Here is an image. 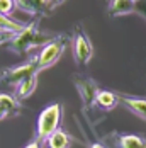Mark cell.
<instances>
[{
	"label": "cell",
	"instance_id": "obj_1",
	"mask_svg": "<svg viewBox=\"0 0 146 148\" xmlns=\"http://www.w3.org/2000/svg\"><path fill=\"white\" fill-rule=\"evenodd\" d=\"M51 39H53V36L43 34L38 29L36 22H31V24L24 26L19 32H15L12 36V39L9 41V49L17 53V55H24V53H27L29 49L36 48V46H44Z\"/></svg>",
	"mask_w": 146,
	"mask_h": 148
},
{
	"label": "cell",
	"instance_id": "obj_2",
	"mask_svg": "<svg viewBox=\"0 0 146 148\" xmlns=\"http://www.w3.org/2000/svg\"><path fill=\"white\" fill-rule=\"evenodd\" d=\"M63 118V106L59 102L49 104L48 107H44L41 114L38 116V124H36V140L46 141V138L49 134H53L56 130H59Z\"/></svg>",
	"mask_w": 146,
	"mask_h": 148
},
{
	"label": "cell",
	"instance_id": "obj_3",
	"mask_svg": "<svg viewBox=\"0 0 146 148\" xmlns=\"http://www.w3.org/2000/svg\"><path fill=\"white\" fill-rule=\"evenodd\" d=\"M68 45V36L58 34L55 36L49 43L43 46V49L39 51V55L36 56V65H38V72H43L46 68L53 66L63 55L65 48Z\"/></svg>",
	"mask_w": 146,
	"mask_h": 148
},
{
	"label": "cell",
	"instance_id": "obj_4",
	"mask_svg": "<svg viewBox=\"0 0 146 148\" xmlns=\"http://www.w3.org/2000/svg\"><path fill=\"white\" fill-rule=\"evenodd\" d=\"M72 51H73V60L76 65L85 66L90 63V60L93 56V46L88 38V34L83 31L82 26H76L73 29L72 36Z\"/></svg>",
	"mask_w": 146,
	"mask_h": 148
},
{
	"label": "cell",
	"instance_id": "obj_5",
	"mask_svg": "<svg viewBox=\"0 0 146 148\" xmlns=\"http://www.w3.org/2000/svg\"><path fill=\"white\" fill-rule=\"evenodd\" d=\"M73 84H75V89L83 102L85 111L95 107V95L99 92L97 84L90 77H85V75H73Z\"/></svg>",
	"mask_w": 146,
	"mask_h": 148
},
{
	"label": "cell",
	"instance_id": "obj_6",
	"mask_svg": "<svg viewBox=\"0 0 146 148\" xmlns=\"http://www.w3.org/2000/svg\"><path fill=\"white\" fill-rule=\"evenodd\" d=\"M34 73H39L38 72V65H36V56L29 61H26V63H22V65H19V66H14V68H7L3 73L0 75V80L3 82V84H7V85H19L22 80H26L27 77Z\"/></svg>",
	"mask_w": 146,
	"mask_h": 148
},
{
	"label": "cell",
	"instance_id": "obj_7",
	"mask_svg": "<svg viewBox=\"0 0 146 148\" xmlns=\"http://www.w3.org/2000/svg\"><path fill=\"white\" fill-rule=\"evenodd\" d=\"M119 102L122 104L128 111H131L134 116L146 121V97H134L126 94H117Z\"/></svg>",
	"mask_w": 146,
	"mask_h": 148
},
{
	"label": "cell",
	"instance_id": "obj_8",
	"mask_svg": "<svg viewBox=\"0 0 146 148\" xmlns=\"http://www.w3.org/2000/svg\"><path fill=\"white\" fill-rule=\"evenodd\" d=\"M15 5L32 15H43L53 10L49 0H15Z\"/></svg>",
	"mask_w": 146,
	"mask_h": 148
},
{
	"label": "cell",
	"instance_id": "obj_9",
	"mask_svg": "<svg viewBox=\"0 0 146 148\" xmlns=\"http://www.w3.org/2000/svg\"><path fill=\"white\" fill-rule=\"evenodd\" d=\"M107 14L111 15V17L136 14V3H132L131 0H109V3H107Z\"/></svg>",
	"mask_w": 146,
	"mask_h": 148
},
{
	"label": "cell",
	"instance_id": "obj_10",
	"mask_svg": "<svg viewBox=\"0 0 146 148\" xmlns=\"http://www.w3.org/2000/svg\"><path fill=\"white\" fill-rule=\"evenodd\" d=\"M117 104H119V97H117L116 92L112 90H104V89H99L97 95H95V107H99L100 111H112L116 109Z\"/></svg>",
	"mask_w": 146,
	"mask_h": 148
},
{
	"label": "cell",
	"instance_id": "obj_11",
	"mask_svg": "<svg viewBox=\"0 0 146 148\" xmlns=\"http://www.w3.org/2000/svg\"><path fill=\"white\" fill-rule=\"evenodd\" d=\"M36 87H38V73L27 77L26 80H22V82L17 85V89H15V97H17L19 101L27 99V97H31V95L34 94Z\"/></svg>",
	"mask_w": 146,
	"mask_h": 148
},
{
	"label": "cell",
	"instance_id": "obj_12",
	"mask_svg": "<svg viewBox=\"0 0 146 148\" xmlns=\"http://www.w3.org/2000/svg\"><path fill=\"white\" fill-rule=\"evenodd\" d=\"M116 145L117 148H146V140L139 134H119Z\"/></svg>",
	"mask_w": 146,
	"mask_h": 148
},
{
	"label": "cell",
	"instance_id": "obj_13",
	"mask_svg": "<svg viewBox=\"0 0 146 148\" xmlns=\"http://www.w3.org/2000/svg\"><path fill=\"white\" fill-rule=\"evenodd\" d=\"M70 143H72L70 134L63 130H56L53 134H49L46 138L48 148H70Z\"/></svg>",
	"mask_w": 146,
	"mask_h": 148
},
{
	"label": "cell",
	"instance_id": "obj_14",
	"mask_svg": "<svg viewBox=\"0 0 146 148\" xmlns=\"http://www.w3.org/2000/svg\"><path fill=\"white\" fill-rule=\"evenodd\" d=\"M0 106H2L10 116H15V114L20 112V102H19V99L14 97V95L2 94V92H0Z\"/></svg>",
	"mask_w": 146,
	"mask_h": 148
},
{
	"label": "cell",
	"instance_id": "obj_15",
	"mask_svg": "<svg viewBox=\"0 0 146 148\" xmlns=\"http://www.w3.org/2000/svg\"><path fill=\"white\" fill-rule=\"evenodd\" d=\"M15 7H17L15 5V0H0V14L10 15L14 12Z\"/></svg>",
	"mask_w": 146,
	"mask_h": 148
},
{
	"label": "cell",
	"instance_id": "obj_16",
	"mask_svg": "<svg viewBox=\"0 0 146 148\" xmlns=\"http://www.w3.org/2000/svg\"><path fill=\"white\" fill-rule=\"evenodd\" d=\"M24 148H41V141H39V140H32V141L27 143Z\"/></svg>",
	"mask_w": 146,
	"mask_h": 148
},
{
	"label": "cell",
	"instance_id": "obj_17",
	"mask_svg": "<svg viewBox=\"0 0 146 148\" xmlns=\"http://www.w3.org/2000/svg\"><path fill=\"white\" fill-rule=\"evenodd\" d=\"M88 148H107L104 143H99V141H93V143H90L88 145Z\"/></svg>",
	"mask_w": 146,
	"mask_h": 148
},
{
	"label": "cell",
	"instance_id": "obj_18",
	"mask_svg": "<svg viewBox=\"0 0 146 148\" xmlns=\"http://www.w3.org/2000/svg\"><path fill=\"white\" fill-rule=\"evenodd\" d=\"M7 116H10V114H9V112H7V111H5V109L0 106V121H2V119H5Z\"/></svg>",
	"mask_w": 146,
	"mask_h": 148
},
{
	"label": "cell",
	"instance_id": "obj_19",
	"mask_svg": "<svg viewBox=\"0 0 146 148\" xmlns=\"http://www.w3.org/2000/svg\"><path fill=\"white\" fill-rule=\"evenodd\" d=\"M65 0H49V3H51V7L55 9V7H58V5H61Z\"/></svg>",
	"mask_w": 146,
	"mask_h": 148
},
{
	"label": "cell",
	"instance_id": "obj_20",
	"mask_svg": "<svg viewBox=\"0 0 146 148\" xmlns=\"http://www.w3.org/2000/svg\"><path fill=\"white\" fill-rule=\"evenodd\" d=\"M132 3H139V2H141V0H131Z\"/></svg>",
	"mask_w": 146,
	"mask_h": 148
}]
</instances>
